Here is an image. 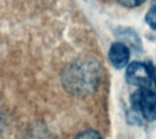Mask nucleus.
<instances>
[{
  "label": "nucleus",
  "instance_id": "nucleus-2",
  "mask_svg": "<svg viewBox=\"0 0 156 139\" xmlns=\"http://www.w3.org/2000/svg\"><path fill=\"white\" fill-rule=\"evenodd\" d=\"M132 108L142 115L147 121L156 120V93L149 88H139L130 96Z\"/></svg>",
  "mask_w": 156,
  "mask_h": 139
},
{
  "label": "nucleus",
  "instance_id": "nucleus-6",
  "mask_svg": "<svg viewBox=\"0 0 156 139\" xmlns=\"http://www.w3.org/2000/svg\"><path fill=\"white\" fill-rule=\"evenodd\" d=\"M74 139H102V137H101V135L98 132L89 130L78 134Z\"/></svg>",
  "mask_w": 156,
  "mask_h": 139
},
{
  "label": "nucleus",
  "instance_id": "nucleus-10",
  "mask_svg": "<svg viewBox=\"0 0 156 139\" xmlns=\"http://www.w3.org/2000/svg\"><path fill=\"white\" fill-rule=\"evenodd\" d=\"M153 5H154V7H156V0H154V1H153Z\"/></svg>",
  "mask_w": 156,
  "mask_h": 139
},
{
  "label": "nucleus",
  "instance_id": "nucleus-4",
  "mask_svg": "<svg viewBox=\"0 0 156 139\" xmlns=\"http://www.w3.org/2000/svg\"><path fill=\"white\" fill-rule=\"evenodd\" d=\"M129 48L121 42H117L111 45L109 49V59L115 69H122L127 64L129 60Z\"/></svg>",
  "mask_w": 156,
  "mask_h": 139
},
{
  "label": "nucleus",
  "instance_id": "nucleus-5",
  "mask_svg": "<svg viewBox=\"0 0 156 139\" xmlns=\"http://www.w3.org/2000/svg\"><path fill=\"white\" fill-rule=\"evenodd\" d=\"M145 23L151 27L153 30H156V7H152L145 15Z\"/></svg>",
  "mask_w": 156,
  "mask_h": 139
},
{
  "label": "nucleus",
  "instance_id": "nucleus-1",
  "mask_svg": "<svg viewBox=\"0 0 156 139\" xmlns=\"http://www.w3.org/2000/svg\"><path fill=\"white\" fill-rule=\"evenodd\" d=\"M100 79V69L94 61H81L66 70L64 87L72 94L86 95L95 90Z\"/></svg>",
  "mask_w": 156,
  "mask_h": 139
},
{
  "label": "nucleus",
  "instance_id": "nucleus-9",
  "mask_svg": "<svg viewBox=\"0 0 156 139\" xmlns=\"http://www.w3.org/2000/svg\"><path fill=\"white\" fill-rule=\"evenodd\" d=\"M150 69H151V73H152V78H153V81L155 83V86H156V67L152 66L150 64Z\"/></svg>",
  "mask_w": 156,
  "mask_h": 139
},
{
  "label": "nucleus",
  "instance_id": "nucleus-3",
  "mask_svg": "<svg viewBox=\"0 0 156 139\" xmlns=\"http://www.w3.org/2000/svg\"><path fill=\"white\" fill-rule=\"evenodd\" d=\"M126 81L139 88H149L153 83L150 65L140 62H133L128 65L125 73Z\"/></svg>",
  "mask_w": 156,
  "mask_h": 139
},
{
  "label": "nucleus",
  "instance_id": "nucleus-8",
  "mask_svg": "<svg viewBox=\"0 0 156 139\" xmlns=\"http://www.w3.org/2000/svg\"><path fill=\"white\" fill-rule=\"evenodd\" d=\"M5 115H3L2 110L0 109V133H1V130H3V127H5Z\"/></svg>",
  "mask_w": 156,
  "mask_h": 139
},
{
  "label": "nucleus",
  "instance_id": "nucleus-7",
  "mask_svg": "<svg viewBox=\"0 0 156 139\" xmlns=\"http://www.w3.org/2000/svg\"><path fill=\"white\" fill-rule=\"evenodd\" d=\"M121 5H125L128 8H134V7H138V5H142L145 0H118Z\"/></svg>",
  "mask_w": 156,
  "mask_h": 139
}]
</instances>
